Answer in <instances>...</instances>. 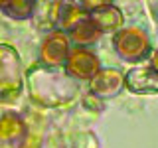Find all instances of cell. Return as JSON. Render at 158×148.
Segmentation results:
<instances>
[{
  "label": "cell",
  "instance_id": "9",
  "mask_svg": "<svg viewBox=\"0 0 158 148\" xmlns=\"http://www.w3.org/2000/svg\"><path fill=\"white\" fill-rule=\"evenodd\" d=\"M67 32H69V36L73 38V42H77V43H93L103 34L101 28L97 26V22L91 18V14H89L87 10H85V16L81 20H77Z\"/></svg>",
  "mask_w": 158,
  "mask_h": 148
},
{
  "label": "cell",
  "instance_id": "7",
  "mask_svg": "<svg viewBox=\"0 0 158 148\" xmlns=\"http://www.w3.org/2000/svg\"><path fill=\"white\" fill-rule=\"evenodd\" d=\"M83 8L91 14V18L97 22V26L101 28V32H111L117 30L123 24V14L113 2H81Z\"/></svg>",
  "mask_w": 158,
  "mask_h": 148
},
{
  "label": "cell",
  "instance_id": "3",
  "mask_svg": "<svg viewBox=\"0 0 158 148\" xmlns=\"http://www.w3.org/2000/svg\"><path fill=\"white\" fill-rule=\"evenodd\" d=\"M65 73L73 79H79V81H91L93 77L101 71L99 67V59L97 56L87 47H73L69 49L67 59H65Z\"/></svg>",
  "mask_w": 158,
  "mask_h": 148
},
{
  "label": "cell",
  "instance_id": "4",
  "mask_svg": "<svg viewBox=\"0 0 158 148\" xmlns=\"http://www.w3.org/2000/svg\"><path fill=\"white\" fill-rule=\"evenodd\" d=\"M69 53V38L63 30L48 34V38L42 42L40 47V61L46 67H57L63 65Z\"/></svg>",
  "mask_w": 158,
  "mask_h": 148
},
{
  "label": "cell",
  "instance_id": "6",
  "mask_svg": "<svg viewBox=\"0 0 158 148\" xmlns=\"http://www.w3.org/2000/svg\"><path fill=\"white\" fill-rule=\"evenodd\" d=\"M125 87V75H123L118 69L107 67L101 69L95 77L91 79V93L95 97L101 99H113L121 93V89Z\"/></svg>",
  "mask_w": 158,
  "mask_h": 148
},
{
  "label": "cell",
  "instance_id": "10",
  "mask_svg": "<svg viewBox=\"0 0 158 148\" xmlns=\"http://www.w3.org/2000/svg\"><path fill=\"white\" fill-rule=\"evenodd\" d=\"M0 12L14 20H28L36 12L34 0H0Z\"/></svg>",
  "mask_w": 158,
  "mask_h": 148
},
{
  "label": "cell",
  "instance_id": "11",
  "mask_svg": "<svg viewBox=\"0 0 158 148\" xmlns=\"http://www.w3.org/2000/svg\"><path fill=\"white\" fill-rule=\"evenodd\" d=\"M152 69H154V71L158 73V49H156V51L154 53H152V65H150Z\"/></svg>",
  "mask_w": 158,
  "mask_h": 148
},
{
  "label": "cell",
  "instance_id": "5",
  "mask_svg": "<svg viewBox=\"0 0 158 148\" xmlns=\"http://www.w3.org/2000/svg\"><path fill=\"white\" fill-rule=\"evenodd\" d=\"M125 87L135 95H156L158 73L148 67H132L125 73Z\"/></svg>",
  "mask_w": 158,
  "mask_h": 148
},
{
  "label": "cell",
  "instance_id": "2",
  "mask_svg": "<svg viewBox=\"0 0 158 148\" xmlns=\"http://www.w3.org/2000/svg\"><path fill=\"white\" fill-rule=\"evenodd\" d=\"M113 47H115L118 57L125 59V61H131V63L142 61L144 57L150 56L148 34L142 28H136V26L117 30L115 38H113Z\"/></svg>",
  "mask_w": 158,
  "mask_h": 148
},
{
  "label": "cell",
  "instance_id": "8",
  "mask_svg": "<svg viewBox=\"0 0 158 148\" xmlns=\"http://www.w3.org/2000/svg\"><path fill=\"white\" fill-rule=\"evenodd\" d=\"M26 136V125L16 113H4L0 117V140L6 144H18Z\"/></svg>",
  "mask_w": 158,
  "mask_h": 148
},
{
  "label": "cell",
  "instance_id": "12",
  "mask_svg": "<svg viewBox=\"0 0 158 148\" xmlns=\"http://www.w3.org/2000/svg\"><path fill=\"white\" fill-rule=\"evenodd\" d=\"M150 10H152V14L156 16V20H158V4H152V6H150Z\"/></svg>",
  "mask_w": 158,
  "mask_h": 148
},
{
  "label": "cell",
  "instance_id": "1",
  "mask_svg": "<svg viewBox=\"0 0 158 148\" xmlns=\"http://www.w3.org/2000/svg\"><path fill=\"white\" fill-rule=\"evenodd\" d=\"M22 63L16 49L0 43V103H10L22 93Z\"/></svg>",
  "mask_w": 158,
  "mask_h": 148
}]
</instances>
